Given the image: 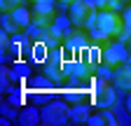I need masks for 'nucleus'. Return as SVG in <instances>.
Instances as JSON below:
<instances>
[{
  "instance_id": "f257e3e1",
  "label": "nucleus",
  "mask_w": 131,
  "mask_h": 126,
  "mask_svg": "<svg viewBox=\"0 0 131 126\" xmlns=\"http://www.w3.org/2000/svg\"><path fill=\"white\" fill-rule=\"evenodd\" d=\"M96 14H98V7H96L94 0H75L68 7V19L77 30L80 28H91L94 21H96Z\"/></svg>"
},
{
  "instance_id": "f03ea898",
  "label": "nucleus",
  "mask_w": 131,
  "mask_h": 126,
  "mask_svg": "<svg viewBox=\"0 0 131 126\" xmlns=\"http://www.w3.org/2000/svg\"><path fill=\"white\" fill-rule=\"evenodd\" d=\"M115 100H117V91L108 80H96L91 86V105L96 107H112Z\"/></svg>"
},
{
  "instance_id": "7ed1b4c3",
  "label": "nucleus",
  "mask_w": 131,
  "mask_h": 126,
  "mask_svg": "<svg viewBox=\"0 0 131 126\" xmlns=\"http://www.w3.org/2000/svg\"><path fill=\"white\" fill-rule=\"evenodd\" d=\"M30 26V12L26 7H16L12 12L3 14V28L5 33H21Z\"/></svg>"
},
{
  "instance_id": "20e7f679",
  "label": "nucleus",
  "mask_w": 131,
  "mask_h": 126,
  "mask_svg": "<svg viewBox=\"0 0 131 126\" xmlns=\"http://www.w3.org/2000/svg\"><path fill=\"white\" fill-rule=\"evenodd\" d=\"M126 58H129V49L124 47V42H119V40H115V42H108L105 44V49H103V54H101V63L105 68H117V66H122V63H126Z\"/></svg>"
},
{
  "instance_id": "39448f33",
  "label": "nucleus",
  "mask_w": 131,
  "mask_h": 126,
  "mask_svg": "<svg viewBox=\"0 0 131 126\" xmlns=\"http://www.w3.org/2000/svg\"><path fill=\"white\" fill-rule=\"evenodd\" d=\"M70 119V107L61 103V100H54L49 103L42 112H40V121L47 124V126H56V124H66Z\"/></svg>"
},
{
  "instance_id": "423d86ee",
  "label": "nucleus",
  "mask_w": 131,
  "mask_h": 126,
  "mask_svg": "<svg viewBox=\"0 0 131 126\" xmlns=\"http://www.w3.org/2000/svg\"><path fill=\"white\" fill-rule=\"evenodd\" d=\"M54 17V3L52 0H38L35 3V9H33V19H35V23L42 28L47 26V21Z\"/></svg>"
},
{
  "instance_id": "0eeeda50",
  "label": "nucleus",
  "mask_w": 131,
  "mask_h": 126,
  "mask_svg": "<svg viewBox=\"0 0 131 126\" xmlns=\"http://www.w3.org/2000/svg\"><path fill=\"white\" fill-rule=\"evenodd\" d=\"M112 82L117 89L131 91V63H122V66L112 68Z\"/></svg>"
},
{
  "instance_id": "6e6552de",
  "label": "nucleus",
  "mask_w": 131,
  "mask_h": 126,
  "mask_svg": "<svg viewBox=\"0 0 131 126\" xmlns=\"http://www.w3.org/2000/svg\"><path fill=\"white\" fill-rule=\"evenodd\" d=\"M87 124H91V126H101V124H108V126H117V117H115L112 112H108V107H103V112L101 115H89V119H87Z\"/></svg>"
},
{
  "instance_id": "1a4fd4ad",
  "label": "nucleus",
  "mask_w": 131,
  "mask_h": 126,
  "mask_svg": "<svg viewBox=\"0 0 131 126\" xmlns=\"http://www.w3.org/2000/svg\"><path fill=\"white\" fill-rule=\"evenodd\" d=\"M70 119H73V121H87V119H89V107H87V105L70 107Z\"/></svg>"
},
{
  "instance_id": "9d476101",
  "label": "nucleus",
  "mask_w": 131,
  "mask_h": 126,
  "mask_svg": "<svg viewBox=\"0 0 131 126\" xmlns=\"http://www.w3.org/2000/svg\"><path fill=\"white\" fill-rule=\"evenodd\" d=\"M94 3L98 9H115V12L122 9V0H94Z\"/></svg>"
},
{
  "instance_id": "9b49d317",
  "label": "nucleus",
  "mask_w": 131,
  "mask_h": 126,
  "mask_svg": "<svg viewBox=\"0 0 131 126\" xmlns=\"http://www.w3.org/2000/svg\"><path fill=\"white\" fill-rule=\"evenodd\" d=\"M16 7H21V0H0V9H3V14L5 12H12Z\"/></svg>"
},
{
  "instance_id": "f8f14e48",
  "label": "nucleus",
  "mask_w": 131,
  "mask_h": 126,
  "mask_svg": "<svg viewBox=\"0 0 131 126\" xmlns=\"http://www.w3.org/2000/svg\"><path fill=\"white\" fill-rule=\"evenodd\" d=\"M122 19H124V23L131 28V7H126V9L122 12Z\"/></svg>"
},
{
  "instance_id": "ddd939ff",
  "label": "nucleus",
  "mask_w": 131,
  "mask_h": 126,
  "mask_svg": "<svg viewBox=\"0 0 131 126\" xmlns=\"http://www.w3.org/2000/svg\"><path fill=\"white\" fill-rule=\"evenodd\" d=\"M124 107H126V112L131 115V91H129V96L124 98Z\"/></svg>"
},
{
  "instance_id": "4468645a",
  "label": "nucleus",
  "mask_w": 131,
  "mask_h": 126,
  "mask_svg": "<svg viewBox=\"0 0 131 126\" xmlns=\"http://www.w3.org/2000/svg\"><path fill=\"white\" fill-rule=\"evenodd\" d=\"M59 3H66V5H70V3H75V0H59Z\"/></svg>"
},
{
  "instance_id": "2eb2a0df",
  "label": "nucleus",
  "mask_w": 131,
  "mask_h": 126,
  "mask_svg": "<svg viewBox=\"0 0 131 126\" xmlns=\"http://www.w3.org/2000/svg\"><path fill=\"white\" fill-rule=\"evenodd\" d=\"M126 44H129V54H131V40H129V42H126Z\"/></svg>"
},
{
  "instance_id": "dca6fc26",
  "label": "nucleus",
  "mask_w": 131,
  "mask_h": 126,
  "mask_svg": "<svg viewBox=\"0 0 131 126\" xmlns=\"http://www.w3.org/2000/svg\"><path fill=\"white\" fill-rule=\"evenodd\" d=\"M122 3H131V0H122Z\"/></svg>"
},
{
  "instance_id": "f3484780",
  "label": "nucleus",
  "mask_w": 131,
  "mask_h": 126,
  "mask_svg": "<svg viewBox=\"0 0 131 126\" xmlns=\"http://www.w3.org/2000/svg\"><path fill=\"white\" fill-rule=\"evenodd\" d=\"M33 3H38V0H33Z\"/></svg>"
}]
</instances>
